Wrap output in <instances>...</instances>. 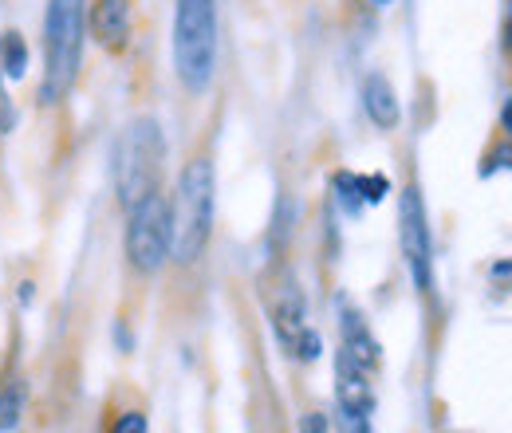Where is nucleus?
<instances>
[{
  "label": "nucleus",
  "mask_w": 512,
  "mask_h": 433,
  "mask_svg": "<svg viewBox=\"0 0 512 433\" xmlns=\"http://www.w3.org/2000/svg\"><path fill=\"white\" fill-rule=\"evenodd\" d=\"M87 40V0H48L44 8V83L40 103H60L71 95Z\"/></svg>",
  "instance_id": "1"
},
{
  "label": "nucleus",
  "mask_w": 512,
  "mask_h": 433,
  "mask_svg": "<svg viewBox=\"0 0 512 433\" xmlns=\"http://www.w3.org/2000/svg\"><path fill=\"white\" fill-rule=\"evenodd\" d=\"M217 67V0H178L174 8V71L182 87L201 95Z\"/></svg>",
  "instance_id": "3"
},
{
  "label": "nucleus",
  "mask_w": 512,
  "mask_h": 433,
  "mask_svg": "<svg viewBox=\"0 0 512 433\" xmlns=\"http://www.w3.org/2000/svg\"><path fill=\"white\" fill-rule=\"evenodd\" d=\"M339 327H343V351L351 355V363L363 367V371H375L379 359H383V347L371 335V327L363 323V315L351 308L347 300H339Z\"/></svg>",
  "instance_id": "8"
},
{
  "label": "nucleus",
  "mask_w": 512,
  "mask_h": 433,
  "mask_svg": "<svg viewBox=\"0 0 512 433\" xmlns=\"http://www.w3.org/2000/svg\"><path fill=\"white\" fill-rule=\"evenodd\" d=\"M16 130V107L8 99V87H4V75H0V134H12Z\"/></svg>",
  "instance_id": "18"
},
{
  "label": "nucleus",
  "mask_w": 512,
  "mask_h": 433,
  "mask_svg": "<svg viewBox=\"0 0 512 433\" xmlns=\"http://www.w3.org/2000/svg\"><path fill=\"white\" fill-rule=\"evenodd\" d=\"M127 256L138 272H158L170 260L174 245V221H170V201L162 193L142 197L134 209H127Z\"/></svg>",
  "instance_id": "5"
},
{
  "label": "nucleus",
  "mask_w": 512,
  "mask_h": 433,
  "mask_svg": "<svg viewBox=\"0 0 512 433\" xmlns=\"http://www.w3.org/2000/svg\"><path fill=\"white\" fill-rule=\"evenodd\" d=\"M505 52H509V56H512V20H509V24H505Z\"/></svg>",
  "instance_id": "24"
},
{
  "label": "nucleus",
  "mask_w": 512,
  "mask_h": 433,
  "mask_svg": "<svg viewBox=\"0 0 512 433\" xmlns=\"http://www.w3.org/2000/svg\"><path fill=\"white\" fill-rule=\"evenodd\" d=\"M111 433H146V414L130 410V414H123V418L111 426Z\"/></svg>",
  "instance_id": "19"
},
{
  "label": "nucleus",
  "mask_w": 512,
  "mask_h": 433,
  "mask_svg": "<svg viewBox=\"0 0 512 433\" xmlns=\"http://www.w3.org/2000/svg\"><path fill=\"white\" fill-rule=\"evenodd\" d=\"M501 130H505V134L512 138V99L505 103V111H501Z\"/></svg>",
  "instance_id": "21"
},
{
  "label": "nucleus",
  "mask_w": 512,
  "mask_h": 433,
  "mask_svg": "<svg viewBox=\"0 0 512 433\" xmlns=\"http://www.w3.org/2000/svg\"><path fill=\"white\" fill-rule=\"evenodd\" d=\"M493 276L501 280V276H512V260H501V264H493Z\"/></svg>",
  "instance_id": "23"
},
{
  "label": "nucleus",
  "mask_w": 512,
  "mask_h": 433,
  "mask_svg": "<svg viewBox=\"0 0 512 433\" xmlns=\"http://www.w3.org/2000/svg\"><path fill=\"white\" fill-rule=\"evenodd\" d=\"M292 351L304 359V363H316L323 355V339H320V331H312V327H300V335L292 339Z\"/></svg>",
  "instance_id": "14"
},
{
  "label": "nucleus",
  "mask_w": 512,
  "mask_h": 433,
  "mask_svg": "<svg viewBox=\"0 0 512 433\" xmlns=\"http://www.w3.org/2000/svg\"><path fill=\"white\" fill-rule=\"evenodd\" d=\"M300 433H331V418L312 410V414H304V418H300Z\"/></svg>",
  "instance_id": "20"
},
{
  "label": "nucleus",
  "mask_w": 512,
  "mask_h": 433,
  "mask_svg": "<svg viewBox=\"0 0 512 433\" xmlns=\"http://www.w3.org/2000/svg\"><path fill=\"white\" fill-rule=\"evenodd\" d=\"M115 339H119V347H123V351H130V331L123 327V323L115 327Z\"/></svg>",
  "instance_id": "22"
},
{
  "label": "nucleus",
  "mask_w": 512,
  "mask_h": 433,
  "mask_svg": "<svg viewBox=\"0 0 512 433\" xmlns=\"http://www.w3.org/2000/svg\"><path fill=\"white\" fill-rule=\"evenodd\" d=\"M0 75L4 79H24L28 75V44L16 28H8L0 36Z\"/></svg>",
  "instance_id": "11"
},
{
  "label": "nucleus",
  "mask_w": 512,
  "mask_h": 433,
  "mask_svg": "<svg viewBox=\"0 0 512 433\" xmlns=\"http://www.w3.org/2000/svg\"><path fill=\"white\" fill-rule=\"evenodd\" d=\"M363 111H367V119L379 126V130H394L398 119H402L394 83L386 79L383 71H371V75L363 79Z\"/></svg>",
  "instance_id": "10"
},
{
  "label": "nucleus",
  "mask_w": 512,
  "mask_h": 433,
  "mask_svg": "<svg viewBox=\"0 0 512 433\" xmlns=\"http://www.w3.org/2000/svg\"><path fill=\"white\" fill-rule=\"evenodd\" d=\"M359 193H363V201H367V205H379L386 193H390L386 174H359Z\"/></svg>",
  "instance_id": "15"
},
{
  "label": "nucleus",
  "mask_w": 512,
  "mask_h": 433,
  "mask_svg": "<svg viewBox=\"0 0 512 433\" xmlns=\"http://www.w3.org/2000/svg\"><path fill=\"white\" fill-rule=\"evenodd\" d=\"M371 4H394V0H371Z\"/></svg>",
  "instance_id": "25"
},
{
  "label": "nucleus",
  "mask_w": 512,
  "mask_h": 433,
  "mask_svg": "<svg viewBox=\"0 0 512 433\" xmlns=\"http://www.w3.org/2000/svg\"><path fill=\"white\" fill-rule=\"evenodd\" d=\"M20 414H24V386H4L0 390V433L16 430L20 426Z\"/></svg>",
  "instance_id": "13"
},
{
  "label": "nucleus",
  "mask_w": 512,
  "mask_h": 433,
  "mask_svg": "<svg viewBox=\"0 0 512 433\" xmlns=\"http://www.w3.org/2000/svg\"><path fill=\"white\" fill-rule=\"evenodd\" d=\"M162 162H166L162 126L154 119H134L115 150V189H119L123 209H134L142 197L158 193Z\"/></svg>",
  "instance_id": "4"
},
{
  "label": "nucleus",
  "mask_w": 512,
  "mask_h": 433,
  "mask_svg": "<svg viewBox=\"0 0 512 433\" xmlns=\"http://www.w3.org/2000/svg\"><path fill=\"white\" fill-rule=\"evenodd\" d=\"M509 20H512V4H509Z\"/></svg>",
  "instance_id": "26"
},
{
  "label": "nucleus",
  "mask_w": 512,
  "mask_h": 433,
  "mask_svg": "<svg viewBox=\"0 0 512 433\" xmlns=\"http://www.w3.org/2000/svg\"><path fill=\"white\" fill-rule=\"evenodd\" d=\"M213 205H217V174L209 158H190L178 174V189L170 201V221H174V260L193 264L209 237H213Z\"/></svg>",
  "instance_id": "2"
},
{
  "label": "nucleus",
  "mask_w": 512,
  "mask_h": 433,
  "mask_svg": "<svg viewBox=\"0 0 512 433\" xmlns=\"http://www.w3.org/2000/svg\"><path fill=\"white\" fill-rule=\"evenodd\" d=\"M87 28L107 52H123L130 44V0H95L87 12Z\"/></svg>",
  "instance_id": "7"
},
{
  "label": "nucleus",
  "mask_w": 512,
  "mask_h": 433,
  "mask_svg": "<svg viewBox=\"0 0 512 433\" xmlns=\"http://www.w3.org/2000/svg\"><path fill=\"white\" fill-rule=\"evenodd\" d=\"M331 186H335V201L343 205V213H347V217H359V213L367 209V201H363V193H359V174L339 170Z\"/></svg>",
  "instance_id": "12"
},
{
  "label": "nucleus",
  "mask_w": 512,
  "mask_h": 433,
  "mask_svg": "<svg viewBox=\"0 0 512 433\" xmlns=\"http://www.w3.org/2000/svg\"><path fill=\"white\" fill-rule=\"evenodd\" d=\"M288 229H292V201L284 197V201L276 205V229H272V241H276V245H284Z\"/></svg>",
  "instance_id": "17"
},
{
  "label": "nucleus",
  "mask_w": 512,
  "mask_h": 433,
  "mask_svg": "<svg viewBox=\"0 0 512 433\" xmlns=\"http://www.w3.org/2000/svg\"><path fill=\"white\" fill-rule=\"evenodd\" d=\"M339 433H375V430H371V414L339 410Z\"/></svg>",
  "instance_id": "16"
},
{
  "label": "nucleus",
  "mask_w": 512,
  "mask_h": 433,
  "mask_svg": "<svg viewBox=\"0 0 512 433\" xmlns=\"http://www.w3.org/2000/svg\"><path fill=\"white\" fill-rule=\"evenodd\" d=\"M398 241H402V256H406L414 288L430 292L434 288V241H430L426 201H422V189L418 186L402 189V201H398Z\"/></svg>",
  "instance_id": "6"
},
{
  "label": "nucleus",
  "mask_w": 512,
  "mask_h": 433,
  "mask_svg": "<svg viewBox=\"0 0 512 433\" xmlns=\"http://www.w3.org/2000/svg\"><path fill=\"white\" fill-rule=\"evenodd\" d=\"M335 398H339V410H355V414H375V390L367 382V371L351 363V355L339 347L335 355Z\"/></svg>",
  "instance_id": "9"
}]
</instances>
